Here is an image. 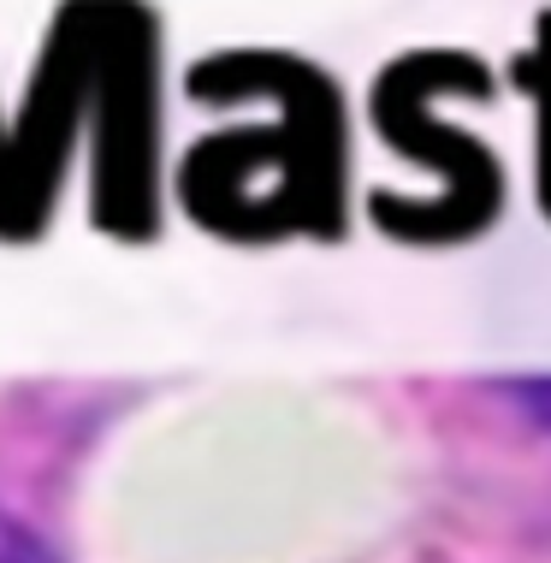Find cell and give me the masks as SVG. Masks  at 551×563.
<instances>
[{"instance_id": "6da1fadb", "label": "cell", "mask_w": 551, "mask_h": 563, "mask_svg": "<svg viewBox=\"0 0 551 563\" xmlns=\"http://www.w3.org/2000/svg\"><path fill=\"white\" fill-rule=\"evenodd\" d=\"M0 563H59V558L30 534V528H19L7 510H0Z\"/></svg>"}]
</instances>
